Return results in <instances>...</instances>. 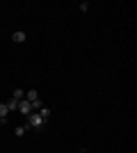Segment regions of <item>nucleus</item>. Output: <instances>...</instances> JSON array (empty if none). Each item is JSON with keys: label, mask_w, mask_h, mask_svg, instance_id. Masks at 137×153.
Listing matches in <instances>:
<instances>
[{"label": "nucleus", "mask_w": 137, "mask_h": 153, "mask_svg": "<svg viewBox=\"0 0 137 153\" xmlns=\"http://www.w3.org/2000/svg\"><path fill=\"white\" fill-rule=\"evenodd\" d=\"M25 126L27 128H44L46 121L39 117V112H30V114L25 117Z\"/></svg>", "instance_id": "nucleus-1"}, {"label": "nucleus", "mask_w": 137, "mask_h": 153, "mask_svg": "<svg viewBox=\"0 0 137 153\" xmlns=\"http://www.w3.org/2000/svg\"><path fill=\"white\" fill-rule=\"evenodd\" d=\"M19 112H21V114H23V117H27V114H30V112H32V105H30V103H27L25 98H23V101L19 103Z\"/></svg>", "instance_id": "nucleus-2"}, {"label": "nucleus", "mask_w": 137, "mask_h": 153, "mask_svg": "<svg viewBox=\"0 0 137 153\" xmlns=\"http://www.w3.org/2000/svg\"><path fill=\"white\" fill-rule=\"evenodd\" d=\"M25 32H14L12 34V41H16V44H23V41H25Z\"/></svg>", "instance_id": "nucleus-3"}, {"label": "nucleus", "mask_w": 137, "mask_h": 153, "mask_svg": "<svg viewBox=\"0 0 137 153\" xmlns=\"http://www.w3.org/2000/svg\"><path fill=\"white\" fill-rule=\"evenodd\" d=\"M19 103H21V101H16V98H9L5 105H7V110H9V112H14V110H19Z\"/></svg>", "instance_id": "nucleus-4"}, {"label": "nucleus", "mask_w": 137, "mask_h": 153, "mask_svg": "<svg viewBox=\"0 0 137 153\" xmlns=\"http://www.w3.org/2000/svg\"><path fill=\"white\" fill-rule=\"evenodd\" d=\"M37 98H39V94H37V89H30V91H25V101H27V103L37 101Z\"/></svg>", "instance_id": "nucleus-5"}, {"label": "nucleus", "mask_w": 137, "mask_h": 153, "mask_svg": "<svg viewBox=\"0 0 137 153\" xmlns=\"http://www.w3.org/2000/svg\"><path fill=\"white\" fill-rule=\"evenodd\" d=\"M27 130H30L27 126H16V128H14V135H16V137H23V135H25Z\"/></svg>", "instance_id": "nucleus-6"}, {"label": "nucleus", "mask_w": 137, "mask_h": 153, "mask_svg": "<svg viewBox=\"0 0 137 153\" xmlns=\"http://www.w3.org/2000/svg\"><path fill=\"white\" fill-rule=\"evenodd\" d=\"M39 117L44 119V121H48V119H50V110H48V108H41L39 110Z\"/></svg>", "instance_id": "nucleus-7"}, {"label": "nucleus", "mask_w": 137, "mask_h": 153, "mask_svg": "<svg viewBox=\"0 0 137 153\" xmlns=\"http://www.w3.org/2000/svg\"><path fill=\"white\" fill-rule=\"evenodd\" d=\"M12 98H16V101H23V98H25L23 89H14V96H12Z\"/></svg>", "instance_id": "nucleus-8"}, {"label": "nucleus", "mask_w": 137, "mask_h": 153, "mask_svg": "<svg viewBox=\"0 0 137 153\" xmlns=\"http://www.w3.org/2000/svg\"><path fill=\"white\" fill-rule=\"evenodd\" d=\"M7 114H9V110H7V105L2 103V105H0V117H7Z\"/></svg>", "instance_id": "nucleus-9"}, {"label": "nucleus", "mask_w": 137, "mask_h": 153, "mask_svg": "<svg viewBox=\"0 0 137 153\" xmlns=\"http://www.w3.org/2000/svg\"><path fill=\"white\" fill-rule=\"evenodd\" d=\"M80 12H87V9H89V2H87V0H85V2H80Z\"/></svg>", "instance_id": "nucleus-10"}, {"label": "nucleus", "mask_w": 137, "mask_h": 153, "mask_svg": "<svg viewBox=\"0 0 137 153\" xmlns=\"http://www.w3.org/2000/svg\"><path fill=\"white\" fill-rule=\"evenodd\" d=\"M7 121H9L7 117H0V126H7Z\"/></svg>", "instance_id": "nucleus-11"}]
</instances>
